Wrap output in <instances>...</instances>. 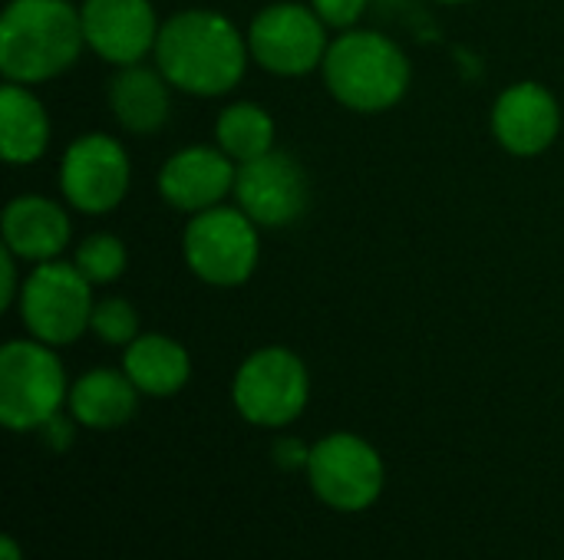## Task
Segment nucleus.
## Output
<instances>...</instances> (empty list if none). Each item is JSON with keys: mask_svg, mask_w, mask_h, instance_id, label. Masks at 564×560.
Returning a JSON list of instances; mask_svg holds the SVG:
<instances>
[{"mask_svg": "<svg viewBox=\"0 0 564 560\" xmlns=\"http://www.w3.org/2000/svg\"><path fill=\"white\" fill-rule=\"evenodd\" d=\"M235 201L258 228H288L311 205V178L291 152L271 149L238 165Z\"/></svg>", "mask_w": 564, "mask_h": 560, "instance_id": "nucleus-11", "label": "nucleus"}, {"mask_svg": "<svg viewBox=\"0 0 564 560\" xmlns=\"http://www.w3.org/2000/svg\"><path fill=\"white\" fill-rule=\"evenodd\" d=\"M43 432H46V442H50V446H56V449H63V446L69 442V426H66L59 416H53V419L43 426Z\"/></svg>", "mask_w": 564, "mask_h": 560, "instance_id": "nucleus-26", "label": "nucleus"}, {"mask_svg": "<svg viewBox=\"0 0 564 560\" xmlns=\"http://www.w3.org/2000/svg\"><path fill=\"white\" fill-rule=\"evenodd\" d=\"M69 416L86 429H119L139 409V389L126 370H89L83 373L66 396Z\"/></svg>", "mask_w": 564, "mask_h": 560, "instance_id": "nucleus-17", "label": "nucleus"}, {"mask_svg": "<svg viewBox=\"0 0 564 560\" xmlns=\"http://www.w3.org/2000/svg\"><path fill=\"white\" fill-rule=\"evenodd\" d=\"M109 109L122 132L129 135H152L172 116V83L155 66H119L109 79Z\"/></svg>", "mask_w": 564, "mask_h": 560, "instance_id": "nucleus-16", "label": "nucleus"}, {"mask_svg": "<svg viewBox=\"0 0 564 560\" xmlns=\"http://www.w3.org/2000/svg\"><path fill=\"white\" fill-rule=\"evenodd\" d=\"M258 231L261 228L241 208L215 205L192 215L182 231L188 271L208 287H241L261 261Z\"/></svg>", "mask_w": 564, "mask_h": 560, "instance_id": "nucleus-6", "label": "nucleus"}, {"mask_svg": "<svg viewBox=\"0 0 564 560\" xmlns=\"http://www.w3.org/2000/svg\"><path fill=\"white\" fill-rule=\"evenodd\" d=\"M238 162L212 145H185L172 152L159 172V195L182 215H198L235 195Z\"/></svg>", "mask_w": 564, "mask_h": 560, "instance_id": "nucleus-14", "label": "nucleus"}, {"mask_svg": "<svg viewBox=\"0 0 564 560\" xmlns=\"http://www.w3.org/2000/svg\"><path fill=\"white\" fill-rule=\"evenodd\" d=\"M93 284L69 261H43L36 264L20 287V323L26 333L46 347L76 343L93 320Z\"/></svg>", "mask_w": 564, "mask_h": 560, "instance_id": "nucleus-5", "label": "nucleus"}, {"mask_svg": "<svg viewBox=\"0 0 564 560\" xmlns=\"http://www.w3.org/2000/svg\"><path fill=\"white\" fill-rule=\"evenodd\" d=\"M304 472L317 498L337 512H364L383 492V459L354 432H334L311 446Z\"/></svg>", "mask_w": 564, "mask_h": 560, "instance_id": "nucleus-10", "label": "nucleus"}, {"mask_svg": "<svg viewBox=\"0 0 564 560\" xmlns=\"http://www.w3.org/2000/svg\"><path fill=\"white\" fill-rule=\"evenodd\" d=\"M562 129V106L552 89L535 79L512 83L499 92L492 106V135L496 142L519 158L542 155L555 145Z\"/></svg>", "mask_w": 564, "mask_h": 560, "instance_id": "nucleus-13", "label": "nucleus"}, {"mask_svg": "<svg viewBox=\"0 0 564 560\" xmlns=\"http://www.w3.org/2000/svg\"><path fill=\"white\" fill-rule=\"evenodd\" d=\"M251 59L274 76H307L324 66L327 56V23L311 3L274 0L254 13L248 26Z\"/></svg>", "mask_w": 564, "mask_h": 560, "instance_id": "nucleus-8", "label": "nucleus"}, {"mask_svg": "<svg viewBox=\"0 0 564 560\" xmlns=\"http://www.w3.org/2000/svg\"><path fill=\"white\" fill-rule=\"evenodd\" d=\"M69 396L56 347L10 340L0 350V422L13 432L43 429Z\"/></svg>", "mask_w": 564, "mask_h": 560, "instance_id": "nucleus-4", "label": "nucleus"}, {"mask_svg": "<svg viewBox=\"0 0 564 560\" xmlns=\"http://www.w3.org/2000/svg\"><path fill=\"white\" fill-rule=\"evenodd\" d=\"M330 30H354L370 0H307Z\"/></svg>", "mask_w": 564, "mask_h": 560, "instance_id": "nucleus-23", "label": "nucleus"}, {"mask_svg": "<svg viewBox=\"0 0 564 560\" xmlns=\"http://www.w3.org/2000/svg\"><path fill=\"white\" fill-rule=\"evenodd\" d=\"M83 46V13L73 0H10L0 17V73L7 83H50L79 59Z\"/></svg>", "mask_w": 564, "mask_h": 560, "instance_id": "nucleus-2", "label": "nucleus"}, {"mask_svg": "<svg viewBox=\"0 0 564 560\" xmlns=\"http://www.w3.org/2000/svg\"><path fill=\"white\" fill-rule=\"evenodd\" d=\"M0 234L3 248L20 257L23 264H43L56 261L69 238L73 224L63 205H56L46 195H20L13 198L0 215Z\"/></svg>", "mask_w": 564, "mask_h": 560, "instance_id": "nucleus-15", "label": "nucleus"}, {"mask_svg": "<svg viewBox=\"0 0 564 560\" xmlns=\"http://www.w3.org/2000/svg\"><path fill=\"white\" fill-rule=\"evenodd\" d=\"M73 264L79 267V274L93 287H106V284H116L126 274L129 251L116 234L102 231V234H89V238L79 241V248L73 254Z\"/></svg>", "mask_w": 564, "mask_h": 560, "instance_id": "nucleus-21", "label": "nucleus"}, {"mask_svg": "<svg viewBox=\"0 0 564 560\" xmlns=\"http://www.w3.org/2000/svg\"><path fill=\"white\" fill-rule=\"evenodd\" d=\"M89 330L109 347H129L139 337V314L126 297H102L93 307Z\"/></svg>", "mask_w": 564, "mask_h": 560, "instance_id": "nucleus-22", "label": "nucleus"}, {"mask_svg": "<svg viewBox=\"0 0 564 560\" xmlns=\"http://www.w3.org/2000/svg\"><path fill=\"white\" fill-rule=\"evenodd\" d=\"M86 46L109 66H135L155 53L159 17L152 0H83Z\"/></svg>", "mask_w": 564, "mask_h": 560, "instance_id": "nucleus-12", "label": "nucleus"}, {"mask_svg": "<svg viewBox=\"0 0 564 560\" xmlns=\"http://www.w3.org/2000/svg\"><path fill=\"white\" fill-rule=\"evenodd\" d=\"M274 119L264 106L251 102V99H238L231 106H225L215 119V139L218 149L225 155H231L238 165L261 158L274 149Z\"/></svg>", "mask_w": 564, "mask_h": 560, "instance_id": "nucleus-20", "label": "nucleus"}, {"mask_svg": "<svg viewBox=\"0 0 564 560\" xmlns=\"http://www.w3.org/2000/svg\"><path fill=\"white\" fill-rule=\"evenodd\" d=\"M440 3H473V0H440Z\"/></svg>", "mask_w": 564, "mask_h": 560, "instance_id": "nucleus-28", "label": "nucleus"}, {"mask_svg": "<svg viewBox=\"0 0 564 560\" xmlns=\"http://www.w3.org/2000/svg\"><path fill=\"white\" fill-rule=\"evenodd\" d=\"M122 370L142 396L165 399L188 383L192 360L178 340L165 333H139L122 353Z\"/></svg>", "mask_w": 564, "mask_h": 560, "instance_id": "nucleus-18", "label": "nucleus"}, {"mask_svg": "<svg viewBox=\"0 0 564 560\" xmlns=\"http://www.w3.org/2000/svg\"><path fill=\"white\" fill-rule=\"evenodd\" d=\"M17 264H20V257H13V254L3 248V251H0V310H10V307H17V300H20L23 281H20V274H17Z\"/></svg>", "mask_w": 564, "mask_h": 560, "instance_id": "nucleus-24", "label": "nucleus"}, {"mask_svg": "<svg viewBox=\"0 0 564 560\" xmlns=\"http://www.w3.org/2000/svg\"><path fill=\"white\" fill-rule=\"evenodd\" d=\"M0 560H23L13 538H3V541H0Z\"/></svg>", "mask_w": 564, "mask_h": 560, "instance_id": "nucleus-27", "label": "nucleus"}, {"mask_svg": "<svg viewBox=\"0 0 564 560\" xmlns=\"http://www.w3.org/2000/svg\"><path fill=\"white\" fill-rule=\"evenodd\" d=\"M274 462H278L281 469H307L311 449L301 446L297 439H281V442L274 446Z\"/></svg>", "mask_w": 564, "mask_h": 560, "instance_id": "nucleus-25", "label": "nucleus"}, {"mask_svg": "<svg viewBox=\"0 0 564 560\" xmlns=\"http://www.w3.org/2000/svg\"><path fill=\"white\" fill-rule=\"evenodd\" d=\"M132 185V162L119 139L86 132L73 139L59 162V191L79 215H109L122 205Z\"/></svg>", "mask_w": 564, "mask_h": 560, "instance_id": "nucleus-9", "label": "nucleus"}, {"mask_svg": "<svg viewBox=\"0 0 564 560\" xmlns=\"http://www.w3.org/2000/svg\"><path fill=\"white\" fill-rule=\"evenodd\" d=\"M152 56L172 89L215 99L241 83L251 50L248 36L225 13L192 7L162 23Z\"/></svg>", "mask_w": 564, "mask_h": 560, "instance_id": "nucleus-1", "label": "nucleus"}, {"mask_svg": "<svg viewBox=\"0 0 564 560\" xmlns=\"http://www.w3.org/2000/svg\"><path fill=\"white\" fill-rule=\"evenodd\" d=\"M324 83L330 96L360 116H377L393 109L413 79L410 56L397 40L380 30H340L324 56Z\"/></svg>", "mask_w": 564, "mask_h": 560, "instance_id": "nucleus-3", "label": "nucleus"}, {"mask_svg": "<svg viewBox=\"0 0 564 560\" xmlns=\"http://www.w3.org/2000/svg\"><path fill=\"white\" fill-rule=\"evenodd\" d=\"M50 149V116L30 86L0 89V155L7 165H33Z\"/></svg>", "mask_w": 564, "mask_h": 560, "instance_id": "nucleus-19", "label": "nucleus"}, {"mask_svg": "<svg viewBox=\"0 0 564 560\" xmlns=\"http://www.w3.org/2000/svg\"><path fill=\"white\" fill-rule=\"evenodd\" d=\"M311 396V376L297 353L288 347L254 350L235 373L231 399L241 419L264 429L291 426Z\"/></svg>", "mask_w": 564, "mask_h": 560, "instance_id": "nucleus-7", "label": "nucleus"}]
</instances>
